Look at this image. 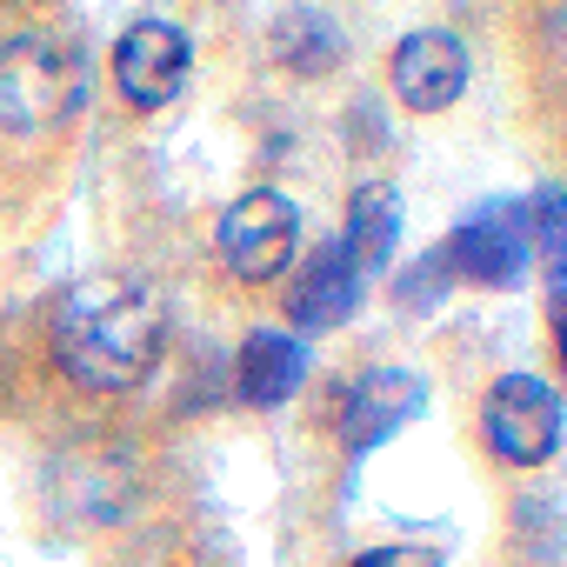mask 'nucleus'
I'll return each instance as SVG.
<instances>
[{"label":"nucleus","instance_id":"obj_1","mask_svg":"<svg viewBox=\"0 0 567 567\" xmlns=\"http://www.w3.org/2000/svg\"><path fill=\"white\" fill-rule=\"evenodd\" d=\"M167 348V308L134 274H87L54 308V361L87 394H127Z\"/></svg>","mask_w":567,"mask_h":567},{"label":"nucleus","instance_id":"obj_2","mask_svg":"<svg viewBox=\"0 0 567 567\" xmlns=\"http://www.w3.org/2000/svg\"><path fill=\"white\" fill-rule=\"evenodd\" d=\"M220 260L234 280H274V274H288L295 254H301V207L280 194V187H254L240 194L227 214H220V234H214Z\"/></svg>","mask_w":567,"mask_h":567},{"label":"nucleus","instance_id":"obj_3","mask_svg":"<svg viewBox=\"0 0 567 567\" xmlns=\"http://www.w3.org/2000/svg\"><path fill=\"white\" fill-rule=\"evenodd\" d=\"M74 107V61L48 34H14L0 48V127L41 134Z\"/></svg>","mask_w":567,"mask_h":567},{"label":"nucleus","instance_id":"obj_4","mask_svg":"<svg viewBox=\"0 0 567 567\" xmlns=\"http://www.w3.org/2000/svg\"><path fill=\"white\" fill-rule=\"evenodd\" d=\"M481 434L494 461L507 467H540L560 447V394L534 374H501L481 401Z\"/></svg>","mask_w":567,"mask_h":567},{"label":"nucleus","instance_id":"obj_5","mask_svg":"<svg viewBox=\"0 0 567 567\" xmlns=\"http://www.w3.org/2000/svg\"><path fill=\"white\" fill-rule=\"evenodd\" d=\"M447 260H454V280H474V288H520V280H527V260H534L527 207H520V200H487V207H474V214L454 227Z\"/></svg>","mask_w":567,"mask_h":567},{"label":"nucleus","instance_id":"obj_6","mask_svg":"<svg viewBox=\"0 0 567 567\" xmlns=\"http://www.w3.org/2000/svg\"><path fill=\"white\" fill-rule=\"evenodd\" d=\"M187 68H194V41H187L174 21H161V14L134 21V28L114 41V87H121V101L141 107V114L167 107V101L187 87Z\"/></svg>","mask_w":567,"mask_h":567},{"label":"nucleus","instance_id":"obj_7","mask_svg":"<svg viewBox=\"0 0 567 567\" xmlns=\"http://www.w3.org/2000/svg\"><path fill=\"white\" fill-rule=\"evenodd\" d=\"M388 74H394V94L408 114H447L467 94V48L447 28H414V34H401Z\"/></svg>","mask_w":567,"mask_h":567},{"label":"nucleus","instance_id":"obj_8","mask_svg":"<svg viewBox=\"0 0 567 567\" xmlns=\"http://www.w3.org/2000/svg\"><path fill=\"white\" fill-rule=\"evenodd\" d=\"M421 408H427V381L421 374H408V368H368L341 394V434H348L354 454H368L388 434H401Z\"/></svg>","mask_w":567,"mask_h":567},{"label":"nucleus","instance_id":"obj_9","mask_svg":"<svg viewBox=\"0 0 567 567\" xmlns=\"http://www.w3.org/2000/svg\"><path fill=\"white\" fill-rule=\"evenodd\" d=\"M361 288H368V280L354 274V260L341 254V240H328V247H315V260L301 267V280L288 288V321L301 334H334L361 308Z\"/></svg>","mask_w":567,"mask_h":567},{"label":"nucleus","instance_id":"obj_10","mask_svg":"<svg viewBox=\"0 0 567 567\" xmlns=\"http://www.w3.org/2000/svg\"><path fill=\"white\" fill-rule=\"evenodd\" d=\"M308 381V341L301 334H280V328H260L247 334L240 348V394L254 408H288Z\"/></svg>","mask_w":567,"mask_h":567},{"label":"nucleus","instance_id":"obj_11","mask_svg":"<svg viewBox=\"0 0 567 567\" xmlns=\"http://www.w3.org/2000/svg\"><path fill=\"white\" fill-rule=\"evenodd\" d=\"M394 240H401V194H394L388 181L354 187V200H348V234H341V254L354 260V274L374 280V274L394 260Z\"/></svg>","mask_w":567,"mask_h":567},{"label":"nucleus","instance_id":"obj_12","mask_svg":"<svg viewBox=\"0 0 567 567\" xmlns=\"http://www.w3.org/2000/svg\"><path fill=\"white\" fill-rule=\"evenodd\" d=\"M274 48H280V61H288L295 74H328L334 61H341V34H334V21H321L315 8H295L288 21L274 28Z\"/></svg>","mask_w":567,"mask_h":567},{"label":"nucleus","instance_id":"obj_13","mask_svg":"<svg viewBox=\"0 0 567 567\" xmlns=\"http://www.w3.org/2000/svg\"><path fill=\"white\" fill-rule=\"evenodd\" d=\"M520 207H527V240H534L547 280H554V288H567V187H540Z\"/></svg>","mask_w":567,"mask_h":567},{"label":"nucleus","instance_id":"obj_14","mask_svg":"<svg viewBox=\"0 0 567 567\" xmlns=\"http://www.w3.org/2000/svg\"><path fill=\"white\" fill-rule=\"evenodd\" d=\"M408 274H414V280H401V308H434V301L447 295V280H454V260H447V247H434V254L414 260Z\"/></svg>","mask_w":567,"mask_h":567},{"label":"nucleus","instance_id":"obj_15","mask_svg":"<svg viewBox=\"0 0 567 567\" xmlns=\"http://www.w3.org/2000/svg\"><path fill=\"white\" fill-rule=\"evenodd\" d=\"M354 567H441V554H434V547H374V554H361Z\"/></svg>","mask_w":567,"mask_h":567},{"label":"nucleus","instance_id":"obj_16","mask_svg":"<svg viewBox=\"0 0 567 567\" xmlns=\"http://www.w3.org/2000/svg\"><path fill=\"white\" fill-rule=\"evenodd\" d=\"M554 341H560V368H567V288H554Z\"/></svg>","mask_w":567,"mask_h":567}]
</instances>
